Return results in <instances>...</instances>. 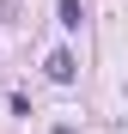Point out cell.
Returning a JSON list of instances; mask_svg holds the SVG:
<instances>
[{"mask_svg": "<svg viewBox=\"0 0 128 134\" xmlns=\"http://www.w3.org/2000/svg\"><path fill=\"white\" fill-rule=\"evenodd\" d=\"M49 79H61V85L73 79V55H67V49H55V55H49Z\"/></svg>", "mask_w": 128, "mask_h": 134, "instance_id": "6da1fadb", "label": "cell"}, {"mask_svg": "<svg viewBox=\"0 0 128 134\" xmlns=\"http://www.w3.org/2000/svg\"><path fill=\"white\" fill-rule=\"evenodd\" d=\"M61 25H67V31L85 25V6H79V0H61Z\"/></svg>", "mask_w": 128, "mask_h": 134, "instance_id": "7a4b0ae2", "label": "cell"}]
</instances>
